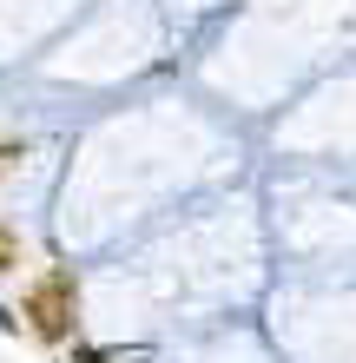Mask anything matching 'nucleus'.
I'll return each instance as SVG.
<instances>
[{
	"label": "nucleus",
	"instance_id": "obj_2",
	"mask_svg": "<svg viewBox=\"0 0 356 363\" xmlns=\"http://www.w3.org/2000/svg\"><path fill=\"white\" fill-rule=\"evenodd\" d=\"M13 264H20V245L7 238V231H0V271H13Z\"/></svg>",
	"mask_w": 356,
	"mask_h": 363
},
{
	"label": "nucleus",
	"instance_id": "obj_1",
	"mask_svg": "<svg viewBox=\"0 0 356 363\" xmlns=\"http://www.w3.org/2000/svg\"><path fill=\"white\" fill-rule=\"evenodd\" d=\"M27 317H33L47 337H67V330H73V277H67V271H53L47 284L27 297Z\"/></svg>",
	"mask_w": 356,
	"mask_h": 363
},
{
	"label": "nucleus",
	"instance_id": "obj_3",
	"mask_svg": "<svg viewBox=\"0 0 356 363\" xmlns=\"http://www.w3.org/2000/svg\"><path fill=\"white\" fill-rule=\"evenodd\" d=\"M13 159H20V152H13V145H0V172H7V165H13Z\"/></svg>",
	"mask_w": 356,
	"mask_h": 363
}]
</instances>
